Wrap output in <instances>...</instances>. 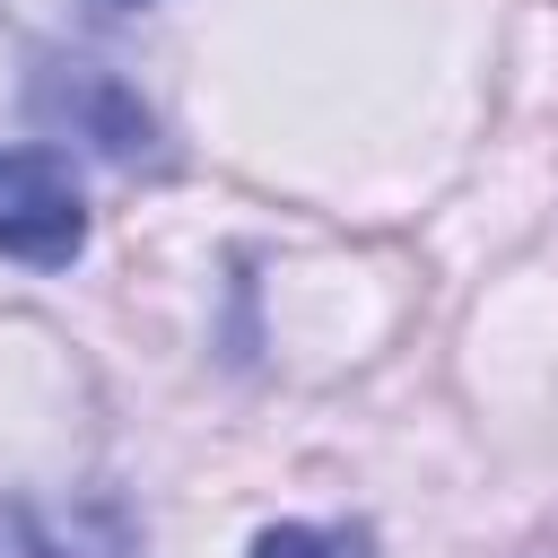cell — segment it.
<instances>
[{
	"label": "cell",
	"mask_w": 558,
	"mask_h": 558,
	"mask_svg": "<svg viewBox=\"0 0 558 558\" xmlns=\"http://www.w3.org/2000/svg\"><path fill=\"white\" fill-rule=\"evenodd\" d=\"M87 244L78 183L52 148H0V253L26 270H70Z\"/></svg>",
	"instance_id": "1"
},
{
	"label": "cell",
	"mask_w": 558,
	"mask_h": 558,
	"mask_svg": "<svg viewBox=\"0 0 558 558\" xmlns=\"http://www.w3.org/2000/svg\"><path fill=\"white\" fill-rule=\"evenodd\" d=\"M44 105H61L96 148H113V157H131V148H148V113L105 78V70H70L61 87H44Z\"/></svg>",
	"instance_id": "2"
},
{
	"label": "cell",
	"mask_w": 558,
	"mask_h": 558,
	"mask_svg": "<svg viewBox=\"0 0 558 558\" xmlns=\"http://www.w3.org/2000/svg\"><path fill=\"white\" fill-rule=\"evenodd\" d=\"M253 558H375L366 523H270L253 532Z\"/></svg>",
	"instance_id": "3"
}]
</instances>
